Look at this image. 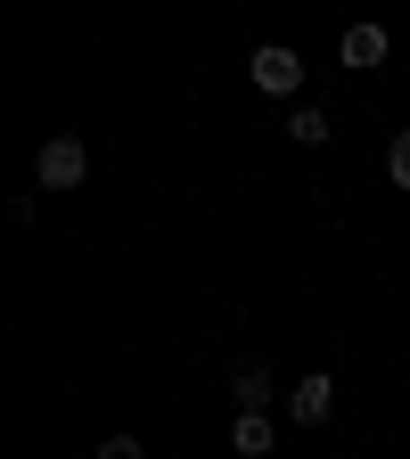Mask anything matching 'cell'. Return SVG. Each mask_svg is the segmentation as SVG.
Wrapping results in <instances>:
<instances>
[{
    "label": "cell",
    "mask_w": 410,
    "mask_h": 459,
    "mask_svg": "<svg viewBox=\"0 0 410 459\" xmlns=\"http://www.w3.org/2000/svg\"><path fill=\"white\" fill-rule=\"evenodd\" d=\"M99 459H148V451H140V435H107V443H99Z\"/></svg>",
    "instance_id": "9c48e42d"
},
{
    "label": "cell",
    "mask_w": 410,
    "mask_h": 459,
    "mask_svg": "<svg viewBox=\"0 0 410 459\" xmlns=\"http://www.w3.org/2000/svg\"><path fill=\"white\" fill-rule=\"evenodd\" d=\"M230 394H239V411H263V402H271V369H263V361H247L239 377H230Z\"/></svg>",
    "instance_id": "8992f818"
},
{
    "label": "cell",
    "mask_w": 410,
    "mask_h": 459,
    "mask_svg": "<svg viewBox=\"0 0 410 459\" xmlns=\"http://www.w3.org/2000/svg\"><path fill=\"white\" fill-rule=\"evenodd\" d=\"M328 411H336V377H320V369L296 377V394H287V419H296V427H320Z\"/></svg>",
    "instance_id": "3957f363"
},
{
    "label": "cell",
    "mask_w": 410,
    "mask_h": 459,
    "mask_svg": "<svg viewBox=\"0 0 410 459\" xmlns=\"http://www.w3.org/2000/svg\"><path fill=\"white\" fill-rule=\"evenodd\" d=\"M386 181L410 189V132H394V148H386Z\"/></svg>",
    "instance_id": "ba28073f"
},
{
    "label": "cell",
    "mask_w": 410,
    "mask_h": 459,
    "mask_svg": "<svg viewBox=\"0 0 410 459\" xmlns=\"http://www.w3.org/2000/svg\"><path fill=\"white\" fill-rule=\"evenodd\" d=\"M271 443H279V427L263 411H239V419H230V451H239V459H263Z\"/></svg>",
    "instance_id": "5b68a950"
},
{
    "label": "cell",
    "mask_w": 410,
    "mask_h": 459,
    "mask_svg": "<svg viewBox=\"0 0 410 459\" xmlns=\"http://www.w3.org/2000/svg\"><path fill=\"white\" fill-rule=\"evenodd\" d=\"M287 140L320 148V140H328V115H320V107H296V115H287Z\"/></svg>",
    "instance_id": "52a82bcc"
},
{
    "label": "cell",
    "mask_w": 410,
    "mask_h": 459,
    "mask_svg": "<svg viewBox=\"0 0 410 459\" xmlns=\"http://www.w3.org/2000/svg\"><path fill=\"white\" fill-rule=\"evenodd\" d=\"M33 172H41V189H83V172H91V148H83L74 132H57V140L33 156Z\"/></svg>",
    "instance_id": "7a4b0ae2"
},
{
    "label": "cell",
    "mask_w": 410,
    "mask_h": 459,
    "mask_svg": "<svg viewBox=\"0 0 410 459\" xmlns=\"http://www.w3.org/2000/svg\"><path fill=\"white\" fill-rule=\"evenodd\" d=\"M247 66H255V91H271V99H296L304 91V57L287 49V41H263Z\"/></svg>",
    "instance_id": "6da1fadb"
},
{
    "label": "cell",
    "mask_w": 410,
    "mask_h": 459,
    "mask_svg": "<svg viewBox=\"0 0 410 459\" xmlns=\"http://www.w3.org/2000/svg\"><path fill=\"white\" fill-rule=\"evenodd\" d=\"M386 25H345V41H336V57H345V66H353V74H370V66H386Z\"/></svg>",
    "instance_id": "277c9868"
}]
</instances>
